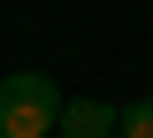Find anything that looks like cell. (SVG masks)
Wrapping results in <instances>:
<instances>
[{
	"label": "cell",
	"mask_w": 153,
	"mask_h": 138,
	"mask_svg": "<svg viewBox=\"0 0 153 138\" xmlns=\"http://www.w3.org/2000/svg\"><path fill=\"white\" fill-rule=\"evenodd\" d=\"M54 123H61V92H54V77H38V69L0 77V138H46Z\"/></svg>",
	"instance_id": "6da1fadb"
},
{
	"label": "cell",
	"mask_w": 153,
	"mask_h": 138,
	"mask_svg": "<svg viewBox=\"0 0 153 138\" xmlns=\"http://www.w3.org/2000/svg\"><path fill=\"white\" fill-rule=\"evenodd\" d=\"M123 131V107H107V100H69L54 123V138H115Z\"/></svg>",
	"instance_id": "7a4b0ae2"
},
{
	"label": "cell",
	"mask_w": 153,
	"mask_h": 138,
	"mask_svg": "<svg viewBox=\"0 0 153 138\" xmlns=\"http://www.w3.org/2000/svg\"><path fill=\"white\" fill-rule=\"evenodd\" d=\"M115 138H153V100H130V107H123V131Z\"/></svg>",
	"instance_id": "3957f363"
}]
</instances>
